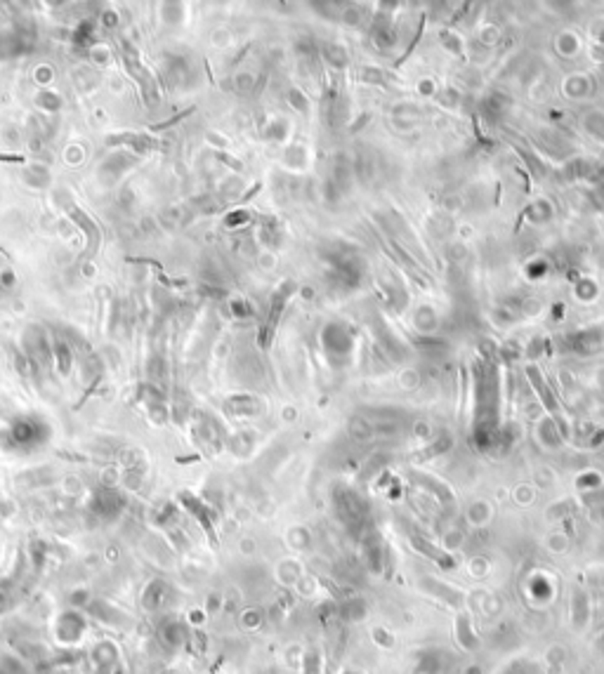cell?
I'll list each match as a JSON object with an SVG mask.
<instances>
[{"mask_svg":"<svg viewBox=\"0 0 604 674\" xmlns=\"http://www.w3.org/2000/svg\"><path fill=\"white\" fill-rule=\"evenodd\" d=\"M92 26H95V22H92V19H85V22L80 24L78 29H76V36H73V40H76L78 45L88 43V40H90V36H92V33H90V29H92Z\"/></svg>","mask_w":604,"mask_h":674,"instance_id":"5b68a950","label":"cell"},{"mask_svg":"<svg viewBox=\"0 0 604 674\" xmlns=\"http://www.w3.org/2000/svg\"><path fill=\"white\" fill-rule=\"evenodd\" d=\"M24 347H26V356L33 363V368H48L52 361V345L45 335L43 328L31 326L24 335Z\"/></svg>","mask_w":604,"mask_h":674,"instance_id":"6da1fadb","label":"cell"},{"mask_svg":"<svg viewBox=\"0 0 604 674\" xmlns=\"http://www.w3.org/2000/svg\"><path fill=\"white\" fill-rule=\"evenodd\" d=\"M52 356H55V359H57L59 373H62V375H69L71 363H73V352H71L69 342H66L64 337H55V340H52Z\"/></svg>","mask_w":604,"mask_h":674,"instance_id":"3957f363","label":"cell"},{"mask_svg":"<svg viewBox=\"0 0 604 674\" xmlns=\"http://www.w3.org/2000/svg\"><path fill=\"white\" fill-rule=\"evenodd\" d=\"M69 215L73 217V222H76V224H80V229H83V231L88 234V243H90L88 250H95V248L99 246V229L95 227V222H92L88 215L80 212L78 208H73V205H69Z\"/></svg>","mask_w":604,"mask_h":674,"instance_id":"277c9868","label":"cell"},{"mask_svg":"<svg viewBox=\"0 0 604 674\" xmlns=\"http://www.w3.org/2000/svg\"><path fill=\"white\" fill-rule=\"evenodd\" d=\"M40 424L36 420H17L12 424V439H15L19 446H29L38 439Z\"/></svg>","mask_w":604,"mask_h":674,"instance_id":"7a4b0ae2","label":"cell"}]
</instances>
